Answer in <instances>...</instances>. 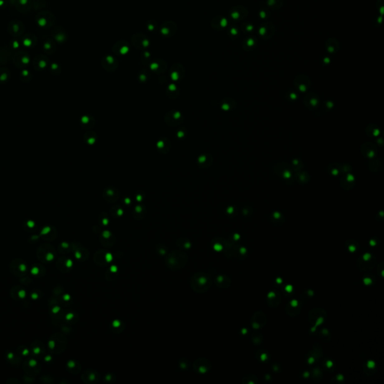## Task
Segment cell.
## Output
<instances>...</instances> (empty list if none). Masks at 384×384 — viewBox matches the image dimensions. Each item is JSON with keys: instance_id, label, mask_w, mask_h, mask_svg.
Listing matches in <instances>:
<instances>
[{"instance_id": "ba28073f", "label": "cell", "mask_w": 384, "mask_h": 384, "mask_svg": "<svg viewBox=\"0 0 384 384\" xmlns=\"http://www.w3.org/2000/svg\"><path fill=\"white\" fill-rule=\"evenodd\" d=\"M211 363L209 360L200 359L194 362V368L197 372L200 373H206L211 368Z\"/></svg>"}, {"instance_id": "9a60e30c", "label": "cell", "mask_w": 384, "mask_h": 384, "mask_svg": "<svg viewBox=\"0 0 384 384\" xmlns=\"http://www.w3.org/2000/svg\"><path fill=\"white\" fill-rule=\"evenodd\" d=\"M17 295L20 296V298H23L26 296V292L23 290H20V291H17Z\"/></svg>"}, {"instance_id": "52a82bcc", "label": "cell", "mask_w": 384, "mask_h": 384, "mask_svg": "<svg viewBox=\"0 0 384 384\" xmlns=\"http://www.w3.org/2000/svg\"><path fill=\"white\" fill-rule=\"evenodd\" d=\"M119 190L113 187L106 188L103 192V197L108 202H116L119 199Z\"/></svg>"}, {"instance_id": "7a4b0ae2", "label": "cell", "mask_w": 384, "mask_h": 384, "mask_svg": "<svg viewBox=\"0 0 384 384\" xmlns=\"http://www.w3.org/2000/svg\"><path fill=\"white\" fill-rule=\"evenodd\" d=\"M188 257L185 254L180 251L170 252L165 258V263L169 269L173 270H179L186 265Z\"/></svg>"}, {"instance_id": "8992f818", "label": "cell", "mask_w": 384, "mask_h": 384, "mask_svg": "<svg viewBox=\"0 0 384 384\" xmlns=\"http://www.w3.org/2000/svg\"><path fill=\"white\" fill-rule=\"evenodd\" d=\"M267 317L265 314L261 311L255 312L252 317V326L254 329H258L263 326L266 324Z\"/></svg>"}, {"instance_id": "5bb4252c", "label": "cell", "mask_w": 384, "mask_h": 384, "mask_svg": "<svg viewBox=\"0 0 384 384\" xmlns=\"http://www.w3.org/2000/svg\"><path fill=\"white\" fill-rule=\"evenodd\" d=\"M179 241L182 242V244H178L179 245H180V247H182V248H189L190 247H191V242H190V241L188 239H179Z\"/></svg>"}, {"instance_id": "8fae6325", "label": "cell", "mask_w": 384, "mask_h": 384, "mask_svg": "<svg viewBox=\"0 0 384 384\" xmlns=\"http://www.w3.org/2000/svg\"><path fill=\"white\" fill-rule=\"evenodd\" d=\"M212 158L209 155H202L197 160V164L201 168H206L211 166Z\"/></svg>"}, {"instance_id": "30bf717a", "label": "cell", "mask_w": 384, "mask_h": 384, "mask_svg": "<svg viewBox=\"0 0 384 384\" xmlns=\"http://www.w3.org/2000/svg\"><path fill=\"white\" fill-rule=\"evenodd\" d=\"M215 284L218 287L228 288L231 284L230 278L227 276H218L215 279Z\"/></svg>"}, {"instance_id": "2e32d148", "label": "cell", "mask_w": 384, "mask_h": 384, "mask_svg": "<svg viewBox=\"0 0 384 384\" xmlns=\"http://www.w3.org/2000/svg\"><path fill=\"white\" fill-rule=\"evenodd\" d=\"M32 350L35 354H38V353H40V352H41V349L39 347H34V348H32Z\"/></svg>"}, {"instance_id": "277c9868", "label": "cell", "mask_w": 384, "mask_h": 384, "mask_svg": "<svg viewBox=\"0 0 384 384\" xmlns=\"http://www.w3.org/2000/svg\"><path fill=\"white\" fill-rule=\"evenodd\" d=\"M326 318V312L324 310L321 309V308H315V309L312 310L309 313V322L311 324L316 325L320 324L322 323L325 319Z\"/></svg>"}, {"instance_id": "7c38bea8", "label": "cell", "mask_w": 384, "mask_h": 384, "mask_svg": "<svg viewBox=\"0 0 384 384\" xmlns=\"http://www.w3.org/2000/svg\"><path fill=\"white\" fill-rule=\"evenodd\" d=\"M257 383H258V379L254 374H248V375H246L242 378L243 384H255Z\"/></svg>"}, {"instance_id": "6da1fadb", "label": "cell", "mask_w": 384, "mask_h": 384, "mask_svg": "<svg viewBox=\"0 0 384 384\" xmlns=\"http://www.w3.org/2000/svg\"><path fill=\"white\" fill-rule=\"evenodd\" d=\"M191 287L197 293H204L211 287L212 281L209 276L204 272L195 273L191 278Z\"/></svg>"}, {"instance_id": "3957f363", "label": "cell", "mask_w": 384, "mask_h": 384, "mask_svg": "<svg viewBox=\"0 0 384 384\" xmlns=\"http://www.w3.org/2000/svg\"><path fill=\"white\" fill-rule=\"evenodd\" d=\"M164 120L166 122V124L170 126L174 127L181 124L183 122V115L180 111L172 110V111L167 113Z\"/></svg>"}, {"instance_id": "4fadbf2b", "label": "cell", "mask_w": 384, "mask_h": 384, "mask_svg": "<svg viewBox=\"0 0 384 384\" xmlns=\"http://www.w3.org/2000/svg\"><path fill=\"white\" fill-rule=\"evenodd\" d=\"M86 374H87V375H86V377H85V376H83L82 377L83 380H84V379L87 380H86V381H85V382H86V383H89V382L94 381V380H95L96 378H97V377H96V373L95 372H86Z\"/></svg>"}, {"instance_id": "5b68a950", "label": "cell", "mask_w": 384, "mask_h": 384, "mask_svg": "<svg viewBox=\"0 0 384 384\" xmlns=\"http://www.w3.org/2000/svg\"><path fill=\"white\" fill-rule=\"evenodd\" d=\"M11 266H12V272L15 274L18 272L17 276H23L27 271V266L26 263L21 259H15L13 260Z\"/></svg>"}, {"instance_id": "9c48e42d", "label": "cell", "mask_w": 384, "mask_h": 384, "mask_svg": "<svg viewBox=\"0 0 384 384\" xmlns=\"http://www.w3.org/2000/svg\"><path fill=\"white\" fill-rule=\"evenodd\" d=\"M115 237L112 235L111 233L108 231H105L103 233V234L101 236V242L102 243L103 245L105 246L110 247L115 242Z\"/></svg>"}]
</instances>
